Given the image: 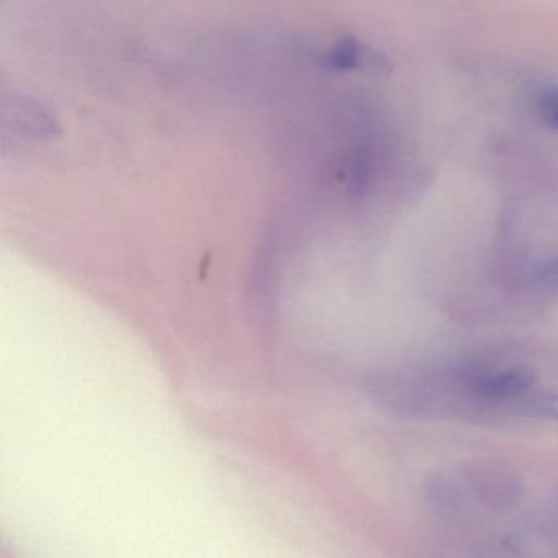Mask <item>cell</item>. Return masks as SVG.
<instances>
[{"instance_id": "obj_1", "label": "cell", "mask_w": 558, "mask_h": 558, "mask_svg": "<svg viewBox=\"0 0 558 558\" xmlns=\"http://www.w3.org/2000/svg\"><path fill=\"white\" fill-rule=\"evenodd\" d=\"M535 375L527 368H514L498 375L476 378L472 388L482 397L509 398L521 395L534 385Z\"/></svg>"}, {"instance_id": "obj_2", "label": "cell", "mask_w": 558, "mask_h": 558, "mask_svg": "<svg viewBox=\"0 0 558 558\" xmlns=\"http://www.w3.org/2000/svg\"><path fill=\"white\" fill-rule=\"evenodd\" d=\"M524 413L529 416L558 421V395L545 393L531 398V400L525 401Z\"/></svg>"}, {"instance_id": "obj_3", "label": "cell", "mask_w": 558, "mask_h": 558, "mask_svg": "<svg viewBox=\"0 0 558 558\" xmlns=\"http://www.w3.org/2000/svg\"><path fill=\"white\" fill-rule=\"evenodd\" d=\"M541 112L545 123L558 130V87H550L542 94Z\"/></svg>"}, {"instance_id": "obj_4", "label": "cell", "mask_w": 558, "mask_h": 558, "mask_svg": "<svg viewBox=\"0 0 558 558\" xmlns=\"http://www.w3.org/2000/svg\"><path fill=\"white\" fill-rule=\"evenodd\" d=\"M535 276L545 286L558 289V257L547 260V263L538 264L535 269Z\"/></svg>"}]
</instances>
